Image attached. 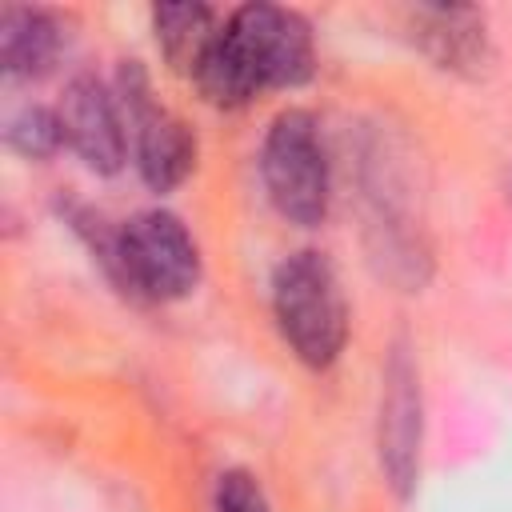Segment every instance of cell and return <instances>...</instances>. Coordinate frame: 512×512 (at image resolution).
<instances>
[{
    "mask_svg": "<svg viewBox=\"0 0 512 512\" xmlns=\"http://www.w3.org/2000/svg\"><path fill=\"white\" fill-rule=\"evenodd\" d=\"M316 76V36L304 12L284 4H240L200 52L188 84L220 112L248 108L264 92L304 88Z\"/></svg>",
    "mask_w": 512,
    "mask_h": 512,
    "instance_id": "obj_1",
    "label": "cell"
},
{
    "mask_svg": "<svg viewBox=\"0 0 512 512\" xmlns=\"http://www.w3.org/2000/svg\"><path fill=\"white\" fill-rule=\"evenodd\" d=\"M356 188L368 264L380 280L396 284L400 292H420L432 280L436 260L424 232V216L416 212V188L388 144L364 148V160L356 164Z\"/></svg>",
    "mask_w": 512,
    "mask_h": 512,
    "instance_id": "obj_2",
    "label": "cell"
},
{
    "mask_svg": "<svg viewBox=\"0 0 512 512\" xmlns=\"http://www.w3.org/2000/svg\"><path fill=\"white\" fill-rule=\"evenodd\" d=\"M268 304L276 336L296 364L308 372H328L344 356L352 312L340 272L320 248H296L272 268Z\"/></svg>",
    "mask_w": 512,
    "mask_h": 512,
    "instance_id": "obj_3",
    "label": "cell"
},
{
    "mask_svg": "<svg viewBox=\"0 0 512 512\" xmlns=\"http://www.w3.org/2000/svg\"><path fill=\"white\" fill-rule=\"evenodd\" d=\"M260 184L272 212L292 228H320L332 212V152L308 108H284L260 140Z\"/></svg>",
    "mask_w": 512,
    "mask_h": 512,
    "instance_id": "obj_4",
    "label": "cell"
},
{
    "mask_svg": "<svg viewBox=\"0 0 512 512\" xmlns=\"http://www.w3.org/2000/svg\"><path fill=\"white\" fill-rule=\"evenodd\" d=\"M204 256L172 208H140L120 224L112 288L136 304H176L200 288Z\"/></svg>",
    "mask_w": 512,
    "mask_h": 512,
    "instance_id": "obj_5",
    "label": "cell"
},
{
    "mask_svg": "<svg viewBox=\"0 0 512 512\" xmlns=\"http://www.w3.org/2000/svg\"><path fill=\"white\" fill-rule=\"evenodd\" d=\"M108 84L128 124L132 164H136L140 184L152 196L176 192L200 164V140L192 124L152 96V80L140 60H120Z\"/></svg>",
    "mask_w": 512,
    "mask_h": 512,
    "instance_id": "obj_6",
    "label": "cell"
},
{
    "mask_svg": "<svg viewBox=\"0 0 512 512\" xmlns=\"http://www.w3.org/2000/svg\"><path fill=\"white\" fill-rule=\"evenodd\" d=\"M424 380L408 336L388 344L376 396V468L384 488L408 504L424 472Z\"/></svg>",
    "mask_w": 512,
    "mask_h": 512,
    "instance_id": "obj_7",
    "label": "cell"
},
{
    "mask_svg": "<svg viewBox=\"0 0 512 512\" xmlns=\"http://www.w3.org/2000/svg\"><path fill=\"white\" fill-rule=\"evenodd\" d=\"M408 44L452 80H484L496 60L488 12L472 4H412L404 8Z\"/></svg>",
    "mask_w": 512,
    "mask_h": 512,
    "instance_id": "obj_8",
    "label": "cell"
},
{
    "mask_svg": "<svg viewBox=\"0 0 512 512\" xmlns=\"http://www.w3.org/2000/svg\"><path fill=\"white\" fill-rule=\"evenodd\" d=\"M60 120L68 152L96 176H116L132 160V140L112 84L96 72H76L60 96Z\"/></svg>",
    "mask_w": 512,
    "mask_h": 512,
    "instance_id": "obj_9",
    "label": "cell"
},
{
    "mask_svg": "<svg viewBox=\"0 0 512 512\" xmlns=\"http://www.w3.org/2000/svg\"><path fill=\"white\" fill-rule=\"evenodd\" d=\"M72 44V16L36 4L0 12V72L8 84H36L56 72Z\"/></svg>",
    "mask_w": 512,
    "mask_h": 512,
    "instance_id": "obj_10",
    "label": "cell"
},
{
    "mask_svg": "<svg viewBox=\"0 0 512 512\" xmlns=\"http://www.w3.org/2000/svg\"><path fill=\"white\" fill-rule=\"evenodd\" d=\"M224 16L212 8V4H152L148 8V28H152V40L164 56V64L172 72H180L184 80L192 76L200 52L208 48V40L220 32Z\"/></svg>",
    "mask_w": 512,
    "mask_h": 512,
    "instance_id": "obj_11",
    "label": "cell"
},
{
    "mask_svg": "<svg viewBox=\"0 0 512 512\" xmlns=\"http://www.w3.org/2000/svg\"><path fill=\"white\" fill-rule=\"evenodd\" d=\"M4 148L28 164H48L68 148L60 108L48 104H20L4 120Z\"/></svg>",
    "mask_w": 512,
    "mask_h": 512,
    "instance_id": "obj_12",
    "label": "cell"
},
{
    "mask_svg": "<svg viewBox=\"0 0 512 512\" xmlns=\"http://www.w3.org/2000/svg\"><path fill=\"white\" fill-rule=\"evenodd\" d=\"M212 512H272V504L256 472L224 468L212 484Z\"/></svg>",
    "mask_w": 512,
    "mask_h": 512,
    "instance_id": "obj_13",
    "label": "cell"
},
{
    "mask_svg": "<svg viewBox=\"0 0 512 512\" xmlns=\"http://www.w3.org/2000/svg\"><path fill=\"white\" fill-rule=\"evenodd\" d=\"M504 196H508V204H512V164H508V172H504Z\"/></svg>",
    "mask_w": 512,
    "mask_h": 512,
    "instance_id": "obj_14",
    "label": "cell"
}]
</instances>
